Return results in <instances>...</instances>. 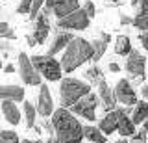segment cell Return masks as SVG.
<instances>
[{
    "label": "cell",
    "mask_w": 148,
    "mask_h": 143,
    "mask_svg": "<svg viewBox=\"0 0 148 143\" xmlns=\"http://www.w3.org/2000/svg\"><path fill=\"white\" fill-rule=\"evenodd\" d=\"M54 137L59 143H83V124L69 110L59 108L52 113Z\"/></svg>",
    "instance_id": "1"
},
{
    "label": "cell",
    "mask_w": 148,
    "mask_h": 143,
    "mask_svg": "<svg viewBox=\"0 0 148 143\" xmlns=\"http://www.w3.org/2000/svg\"><path fill=\"white\" fill-rule=\"evenodd\" d=\"M92 58V47L91 41L83 39V37H74L71 43L67 45L61 58V69L65 73H72L78 67H82L85 61H89Z\"/></svg>",
    "instance_id": "2"
},
{
    "label": "cell",
    "mask_w": 148,
    "mask_h": 143,
    "mask_svg": "<svg viewBox=\"0 0 148 143\" xmlns=\"http://www.w3.org/2000/svg\"><path fill=\"white\" fill-rule=\"evenodd\" d=\"M91 93L89 84L78 80V78H63L61 80V87H59V99H61V106L65 110L71 108L78 102L80 99H83L85 95Z\"/></svg>",
    "instance_id": "3"
},
{
    "label": "cell",
    "mask_w": 148,
    "mask_h": 143,
    "mask_svg": "<svg viewBox=\"0 0 148 143\" xmlns=\"http://www.w3.org/2000/svg\"><path fill=\"white\" fill-rule=\"evenodd\" d=\"M32 65L35 67V71L39 73L43 78L54 82V80H61V75H63V69H61V63L58 61L56 58L52 56H32Z\"/></svg>",
    "instance_id": "4"
},
{
    "label": "cell",
    "mask_w": 148,
    "mask_h": 143,
    "mask_svg": "<svg viewBox=\"0 0 148 143\" xmlns=\"http://www.w3.org/2000/svg\"><path fill=\"white\" fill-rule=\"evenodd\" d=\"M96 106H98V95L89 93L83 99H80L74 106L69 108V112L74 115H80V117L87 119V121H96Z\"/></svg>",
    "instance_id": "5"
},
{
    "label": "cell",
    "mask_w": 148,
    "mask_h": 143,
    "mask_svg": "<svg viewBox=\"0 0 148 143\" xmlns=\"http://www.w3.org/2000/svg\"><path fill=\"white\" fill-rule=\"evenodd\" d=\"M126 71H128V75L133 78V80L137 82H143L145 80V76H146V73H145V67H146V58L143 56L139 50L135 48H132V52L128 54V58H126Z\"/></svg>",
    "instance_id": "6"
},
{
    "label": "cell",
    "mask_w": 148,
    "mask_h": 143,
    "mask_svg": "<svg viewBox=\"0 0 148 143\" xmlns=\"http://www.w3.org/2000/svg\"><path fill=\"white\" fill-rule=\"evenodd\" d=\"M89 22H91V19L80 8V10H76L74 13H71V15L63 17V19H58V28L59 30H67V32H71V30H85V28H89Z\"/></svg>",
    "instance_id": "7"
},
{
    "label": "cell",
    "mask_w": 148,
    "mask_h": 143,
    "mask_svg": "<svg viewBox=\"0 0 148 143\" xmlns=\"http://www.w3.org/2000/svg\"><path fill=\"white\" fill-rule=\"evenodd\" d=\"M18 75H21V80L28 86H41V75L35 71L30 56L24 52L18 54Z\"/></svg>",
    "instance_id": "8"
},
{
    "label": "cell",
    "mask_w": 148,
    "mask_h": 143,
    "mask_svg": "<svg viewBox=\"0 0 148 143\" xmlns=\"http://www.w3.org/2000/svg\"><path fill=\"white\" fill-rule=\"evenodd\" d=\"M45 10L48 11L50 15L54 13L58 19H63V17L74 13L76 10H80V2H78V0H46Z\"/></svg>",
    "instance_id": "9"
},
{
    "label": "cell",
    "mask_w": 148,
    "mask_h": 143,
    "mask_svg": "<svg viewBox=\"0 0 148 143\" xmlns=\"http://www.w3.org/2000/svg\"><path fill=\"white\" fill-rule=\"evenodd\" d=\"M113 93H115L117 102H120L122 106H126V108H132V106L137 104V93H135V89H133L132 82H128L126 78H122V80L117 82Z\"/></svg>",
    "instance_id": "10"
},
{
    "label": "cell",
    "mask_w": 148,
    "mask_h": 143,
    "mask_svg": "<svg viewBox=\"0 0 148 143\" xmlns=\"http://www.w3.org/2000/svg\"><path fill=\"white\" fill-rule=\"evenodd\" d=\"M35 110L39 112V115L43 119L50 117V115L54 113V100H52V95H50L48 86H45V84L39 86V99H37Z\"/></svg>",
    "instance_id": "11"
},
{
    "label": "cell",
    "mask_w": 148,
    "mask_h": 143,
    "mask_svg": "<svg viewBox=\"0 0 148 143\" xmlns=\"http://www.w3.org/2000/svg\"><path fill=\"white\" fill-rule=\"evenodd\" d=\"M96 86H98V102L102 106V110H104L106 113H108V112H113L115 106H117V99H115L113 89L108 86V82H106V80L98 82Z\"/></svg>",
    "instance_id": "12"
},
{
    "label": "cell",
    "mask_w": 148,
    "mask_h": 143,
    "mask_svg": "<svg viewBox=\"0 0 148 143\" xmlns=\"http://www.w3.org/2000/svg\"><path fill=\"white\" fill-rule=\"evenodd\" d=\"M117 113H119V121H117V132L120 134L122 137H130L135 134V124L132 123V108H117Z\"/></svg>",
    "instance_id": "13"
},
{
    "label": "cell",
    "mask_w": 148,
    "mask_h": 143,
    "mask_svg": "<svg viewBox=\"0 0 148 143\" xmlns=\"http://www.w3.org/2000/svg\"><path fill=\"white\" fill-rule=\"evenodd\" d=\"M72 39H74V35L71 34V32L58 28V30H56V34H54V41L50 43V47H48V54H46V56H56L59 50L67 48V45L71 43Z\"/></svg>",
    "instance_id": "14"
},
{
    "label": "cell",
    "mask_w": 148,
    "mask_h": 143,
    "mask_svg": "<svg viewBox=\"0 0 148 143\" xmlns=\"http://www.w3.org/2000/svg\"><path fill=\"white\" fill-rule=\"evenodd\" d=\"M117 121H119V113H117V108H115L113 112H108V113H106V117H102V119H100V123H98V130L104 134V136L117 132Z\"/></svg>",
    "instance_id": "15"
},
{
    "label": "cell",
    "mask_w": 148,
    "mask_h": 143,
    "mask_svg": "<svg viewBox=\"0 0 148 143\" xmlns=\"http://www.w3.org/2000/svg\"><path fill=\"white\" fill-rule=\"evenodd\" d=\"M0 100L21 102V100H24V87H18V86H0Z\"/></svg>",
    "instance_id": "16"
},
{
    "label": "cell",
    "mask_w": 148,
    "mask_h": 143,
    "mask_svg": "<svg viewBox=\"0 0 148 143\" xmlns=\"http://www.w3.org/2000/svg\"><path fill=\"white\" fill-rule=\"evenodd\" d=\"M2 113H4V117H6V121L9 124L21 123V110H18L17 104L11 102V100H2Z\"/></svg>",
    "instance_id": "17"
},
{
    "label": "cell",
    "mask_w": 148,
    "mask_h": 143,
    "mask_svg": "<svg viewBox=\"0 0 148 143\" xmlns=\"http://www.w3.org/2000/svg\"><path fill=\"white\" fill-rule=\"evenodd\" d=\"M148 119V102L141 100L135 104V108L132 110V123L133 124H143Z\"/></svg>",
    "instance_id": "18"
},
{
    "label": "cell",
    "mask_w": 148,
    "mask_h": 143,
    "mask_svg": "<svg viewBox=\"0 0 148 143\" xmlns=\"http://www.w3.org/2000/svg\"><path fill=\"white\" fill-rule=\"evenodd\" d=\"M83 137L92 141V143H106L108 141V136H104V134L98 130V126H91V124L83 126Z\"/></svg>",
    "instance_id": "19"
},
{
    "label": "cell",
    "mask_w": 148,
    "mask_h": 143,
    "mask_svg": "<svg viewBox=\"0 0 148 143\" xmlns=\"http://www.w3.org/2000/svg\"><path fill=\"white\" fill-rule=\"evenodd\" d=\"M91 47H92V61H95V65H98V61H100V58L106 54V48H108V43H106L102 37H96V39H92L91 41Z\"/></svg>",
    "instance_id": "20"
},
{
    "label": "cell",
    "mask_w": 148,
    "mask_h": 143,
    "mask_svg": "<svg viewBox=\"0 0 148 143\" xmlns=\"http://www.w3.org/2000/svg\"><path fill=\"white\" fill-rule=\"evenodd\" d=\"M22 110H24V123H26V128H32V130H34L35 119H37V110H35V106L32 104V102H28V100H24Z\"/></svg>",
    "instance_id": "21"
},
{
    "label": "cell",
    "mask_w": 148,
    "mask_h": 143,
    "mask_svg": "<svg viewBox=\"0 0 148 143\" xmlns=\"http://www.w3.org/2000/svg\"><path fill=\"white\" fill-rule=\"evenodd\" d=\"M115 52L119 56H128L132 52V41H130L128 35H119L117 43H115Z\"/></svg>",
    "instance_id": "22"
},
{
    "label": "cell",
    "mask_w": 148,
    "mask_h": 143,
    "mask_svg": "<svg viewBox=\"0 0 148 143\" xmlns=\"http://www.w3.org/2000/svg\"><path fill=\"white\" fill-rule=\"evenodd\" d=\"M85 78L91 82L92 86H96L98 82L106 80V78H104V73H102V69H100L98 65H92V67L87 69V71H85Z\"/></svg>",
    "instance_id": "23"
},
{
    "label": "cell",
    "mask_w": 148,
    "mask_h": 143,
    "mask_svg": "<svg viewBox=\"0 0 148 143\" xmlns=\"http://www.w3.org/2000/svg\"><path fill=\"white\" fill-rule=\"evenodd\" d=\"M132 24L139 28L141 32H148V13H143V15H135V19L132 21Z\"/></svg>",
    "instance_id": "24"
},
{
    "label": "cell",
    "mask_w": 148,
    "mask_h": 143,
    "mask_svg": "<svg viewBox=\"0 0 148 143\" xmlns=\"http://www.w3.org/2000/svg\"><path fill=\"white\" fill-rule=\"evenodd\" d=\"M0 39H17V34L8 22H0Z\"/></svg>",
    "instance_id": "25"
},
{
    "label": "cell",
    "mask_w": 148,
    "mask_h": 143,
    "mask_svg": "<svg viewBox=\"0 0 148 143\" xmlns=\"http://www.w3.org/2000/svg\"><path fill=\"white\" fill-rule=\"evenodd\" d=\"M0 143H21L17 132L13 130H2L0 132Z\"/></svg>",
    "instance_id": "26"
},
{
    "label": "cell",
    "mask_w": 148,
    "mask_h": 143,
    "mask_svg": "<svg viewBox=\"0 0 148 143\" xmlns=\"http://www.w3.org/2000/svg\"><path fill=\"white\" fill-rule=\"evenodd\" d=\"M45 2H46V0H34V2H32V10H30V19L32 21L37 19V15H39L41 10H43Z\"/></svg>",
    "instance_id": "27"
},
{
    "label": "cell",
    "mask_w": 148,
    "mask_h": 143,
    "mask_svg": "<svg viewBox=\"0 0 148 143\" xmlns=\"http://www.w3.org/2000/svg\"><path fill=\"white\" fill-rule=\"evenodd\" d=\"M132 6L135 8V13H137V15L148 13V0H132Z\"/></svg>",
    "instance_id": "28"
},
{
    "label": "cell",
    "mask_w": 148,
    "mask_h": 143,
    "mask_svg": "<svg viewBox=\"0 0 148 143\" xmlns=\"http://www.w3.org/2000/svg\"><path fill=\"white\" fill-rule=\"evenodd\" d=\"M146 140H148L146 132L141 128V130H135V134H133V136H130L128 143H146Z\"/></svg>",
    "instance_id": "29"
},
{
    "label": "cell",
    "mask_w": 148,
    "mask_h": 143,
    "mask_svg": "<svg viewBox=\"0 0 148 143\" xmlns=\"http://www.w3.org/2000/svg\"><path fill=\"white\" fill-rule=\"evenodd\" d=\"M32 2H34V0H21V4L17 6V13H21V15H24V13H28V15H30Z\"/></svg>",
    "instance_id": "30"
},
{
    "label": "cell",
    "mask_w": 148,
    "mask_h": 143,
    "mask_svg": "<svg viewBox=\"0 0 148 143\" xmlns=\"http://www.w3.org/2000/svg\"><path fill=\"white\" fill-rule=\"evenodd\" d=\"M83 11H85V15L89 17V19H92L95 17V13H96V10H95V4H92V0H87L85 4H83V8H82Z\"/></svg>",
    "instance_id": "31"
},
{
    "label": "cell",
    "mask_w": 148,
    "mask_h": 143,
    "mask_svg": "<svg viewBox=\"0 0 148 143\" xmlns=\"http://www.w3.org/2000/svg\"><path fill=\"white\" fill-rule=\"evenodd\" d=\"M41 126H43L45 130L50 134V137H54V126H52V121H48V119H41Z\"/></svg>",
    "instance_id": "32"
},
{
    "label": "cell",
    "mask_w": 148,
    "mask_h": 143,
    "mask_svg": "<svg viewBox=\"0 0 148 143\" xmlns=\"http://www.w3.org/2000/svg\"><path fill=\"white\" fill-rule=\"evenodd\" d=\"M139 41H141L143 48H148V32H141L139 34Z\"/></svg>",
    "instance_id": "33"
},
{
    "label": "cell",
    "mask_w": 148,
    "mask_h": 143,
    "mask_svg": "<svg viewBox=\"0 0 148 143\" xmlns=\"http://www.w3.org/2000/svg\"><path fill=\"white\" fill-rule=\"evenodd\" d=\"M132 21H133V19H130L128 15L120 13V24H122V26H126V24H132Z\"/></svg>",
    "instance_id": "34"
},
{
    "label": "cell",
    "mask_w": 148,
    "mask_h": 143,
    "mask_svg": "<svg viewBox=\"0 0 148 143\" xmlns=\"http://www.w3.org/2000/svg\"><path fill=\"white\" fill-rule=\"evenodd\" d=\"M109 71L111 73H119L120 71V65H119V63H115V61H111L109 63Z\"/></svg>",
    "instance_id": "35"
},
{
    "label": "cell",
    "mask_w": 148,
    "mask_h": 143,
    "mask_svg": "<svg viewBox=\"0 0 148 143\" xmlns=\"http://www.w3.org/2000/svg\"><path fill=\"white\" fill-rule=\"evenodd\" d=\"M13 47L9 43H0V50H4V52H8V50H11Z\"/></svg>",
    "instance_id": "36"
},
{
    "label": "cell",
    "mask_w": 148,
    "mask_h": 143,
    "mask_svg": "<svg viewBox=\"0 0 148 143\" xmlns=\"http://www.w3.org/2000/svg\"><path fill=\"white\" fill-rule=\"evenodd\" d=\"M4 71H6V73H8V75H11V73H13V71H15V67H13V65H11V63H8V65H6V67H4Z\"/></svg>",
    "instance_id": "37"
},
{
    "label": "cell",
    "mask_w": 148,
    "mask_h": 143,
    "mask_svg": "<svg viewBox=\"0 0 148 143\" xmlns=\"http://www.w3.org/2000/svg\"><path fill=\"white\" fill-rule=\"evenodd\" d=\"M141 93H143V97H145V99H148V84L141 87Z\"/></svg>",
    "instance_id": "38"
},
{
    "label": "cell",
    "mask_w": 148,
    "mask_h": 143,
    "mask_svg": "<svg viewBox=\"0 0 148 143\" xmlns=\"http://www.w3.org/2000/svg\"><path fill=\"white\" fill-rule=\"evenodd\" d=\"M21 143H45V141H41V140H22Z\"/></svg>",
    "instance_id": "39"
},
{
    "label": "cell",
    "mask_w": 148,
    "mask_h": 143,
    "mask_svg": "<svg viewBox=\"0 0 148 143\" xmlns=\"http://www.w3.org/2000/svg\"><path fill=\"white\" fill-rule=\"evenodd\" d=\"M143 130H145V132H146V136H148V119H146L145 123H143Z\"/></svg>",
    "instance_id": "40"
},
{
    "label": "cell",
    "mask_w": 148,
    "mask_h": 143,
    "mask_svg": "<svg viewBox=\"0 0 148 143\" xmlns=\"http://www.w3.org/2000/svg\"><path fill=\"white\" fill-rule=\"evenodd\" d=\"M45 143H59L58 140H56V137H48V140H46Z\"/></svg>",
    "instance_id": "41"
},
{
    "label": "cell",
    "mask_w": 148,
    "mask_h": 143,
    "mask_svg": "<svg viewBox=\"0 0 148 143\" xmlns=\"http://www.w3.org/2000/svg\"><path fill=\"white\" fill-rule=\"evenodd\" d=\"M113 143H128V140H119V141H113Z\"/></svg>",
    "instance_id": "42"
},
{
    "label": "cell",
    "mask_w": 148,
    "mask_h": 143,
    "mask_svg": "<svg viewBox=\"0 0 148 143\" xmlns=\"http://www.w3.org/2000/svg\"><path fill=\"white\" fill-rule=\"evenodd\" d=\"M0 69H2V59H0Z\"/></svg>",
    "instance_id": "43"
},
{
    "label": "cell",
    "mask_w": 148,
    "mask_h": 143,
    "mask_svg": "<svg viewBox=\"0 0 148 143\" xmlns=\"http://www.w3.org/2000/svg\"><path fill=\"white\" fill-rule=\"evenodd\" d=\"M113 2H119V0H113Z\"/></svg>",
    "instance_id": "44"
}]
</instances>
